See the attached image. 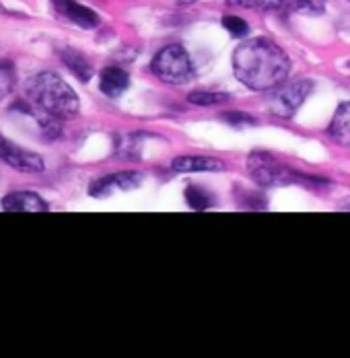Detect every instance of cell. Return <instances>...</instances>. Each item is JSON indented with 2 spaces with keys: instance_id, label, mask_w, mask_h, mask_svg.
Listing matches in <instances>:
<instances>
[{
  "instance_id": "obj_1",
  "label": "cell",
  "mask_w": 350,
  "mask_h": 358,
  "mask_svg": "<svg viewBox=\"0 0 350 358\" xmlns=\"http://www.w3.org/2000/svg\"><path fill=\"white\" fill-rule=\"evenodd\" d=\"M233 71L245 87L272 91L286 80L290 62L284 50L268 37L245 39L233 54Z\"/></svg>"
},
{
  "instance_id": "obj_2",
  "label": "cell",
  "mask_w": 350,
  "mask_h": 358,
  "mask_svg": "<svg viewBox=\"0 0 350 358\" xmlns=\"http://www.w3.org/2000/svg\"><path fill=\"white\" fill-rule=\"evenodd\" d=\"M25 95L35 108L52 120H70L80 108V99L74 89L52 71L34 74L25 85Z\"/></svg>"
},
{
  "instance_id": "obj_3",
  "label": "cell",
  "mask_w": 350,
  "mask_h": 358,
  "mask_svg": "<svg viewBox=\"0 0 350 358\" xmlns=\"http://www.w3.org/2000/svg\"><path fill=\"white\" fill-rule=\"evenodd\" d=\"M249 169H251V178L255 183H260L262 187H270V185H286V183H328L326 179L309 178V176H301L295 173L293 169H286L279 165L270 155L266 152H255L249 157Z\"/></svg>"
},
{
  "instance_id": "obj_4",
  "label": "cell",
  "mask_w": 350,
  "mask_h": 358,
  "mask_svg": "<svg viewBox=\"0 0 350 358\" xmlns=\"http://www.w3.org/2000/svg\"><path fill=\"white\" fill-rule=\"evenodd\" d=\"M150 71L163 83L183 85L192 78V62L181 45H167L155 56Z\"/></svg>"
},
{
  "instance_id": "obj_5",
  "label": "cell",
  "mask_w": 350,
  "mask_h": 358,
  "mask_svg": "<svg viewBox=\"0 0 350 358\" xmlns=\"http://www.w3.org/2000/svg\"><path fill=\"white\" fill-rule=\"evenodd\" d=\"M314 89V83L312 80H295V83H288L280 89L279 93L274 95L272 99V113L276 117H282V120H288L297 113V109L301 108L307 99V95L312 93Z\"/></svg>"
},
{
  "instance_id": "obj_6",
  "label": "cell",
  "mask_w": 350,
  "mask_h": 358,
  "mask_svg": "<svg viewBox=\"0 0 350 358\" xmlns=\"http://www.w3.org/2000/svg\"><path fill=\"white\" fill-rule=\"evenodd\" d=\"M0 161L21 173H41L46 169V163L37 152L10 143L4 136H0Z\"/></svg>"
},
{
  "instance_id": "obj_7",
  "label": "cell",
  "mask_w": 350,
  "mask_h": 358,
  "mask_svg": "<svg viewBox=\"0 0 350 358\" xmlns=\"http://www.w3.org/2000/svg\"><path fill=\"white\" fill-rule=\"evenodd\" d=\"M142 183V176L139 171H120V173H109L104 178L95 179L91 183L89 194L95 198H107L115 192H130L134 187H139Z\"/></svg>"
},
{
  "instance_id": "obj_8",
  "label": "cell",
  "mask_w": 350,
  "mask_h": 358,
  "mask_svg": "<svg viewBox=\"0 0 350 358\" xmlns=\"http://www.w3.org/2000/svg\"><path fill=\"white\" fill-rule=\"evenodd\" d=\"M52 4L58 15H62L64 19H69L70 23H74L80 29H95L102 23L95 10H91L89 6L76 0H52Z\"/></svg>"
},
{
  "instance_id": "obj_9",
  "label": "cell",
  "mask_w": 350,
  "mask_h": 358,
  "mask_svg": "<svg viewBox=\"0 0 350 358\" xmlns=\"http://www.w3.org/2000/svg\"><path fill=\"white\" fill-rule=\"evenodd\" d=\"M2 210L6 213H46L48 204L34 192H13L2 198Z\"/></svg>"
},
{
  "instance_id": "obj_10",
  "label": "cell",
  "mask_w": 350,
  "mask_h": 358,
  "mask_svg": "<svg viewBox=\"0 0 350 358\" xmlns=\"http://www.w3.org/2000/svg\"><path fill=\"white\" fill-rule=\"evenodd\" d=\"M177 173H212V171H225V163L214 157H198V155H186L177 157L172 163Z\"/></svg>"
},
{
  "instance_id": "obj_11",
  "label": "cell",
  "mask_w": 350,
  "mask_h": 358,
  "mask_svg": "<svg viewBox=\"0 0 350 358\" xmlns=\"http://www.w3.org/2000/svg\"><path fill=\"white\" fill-rule=\"evenodd\" d=\"M128 85H130L128 72L118 69V66H107L99 74V89H102L104 95L111 97V99L124 95L126 89H128Z\"/></svg>"
},
{
  "instance_id": "obj_12",
  "label": "cell",
  "mask_w": 350,
  "mask_h": 358,
  "mask_svg": "<svg viewBox=\"0 0 350 358\" xmlns=\"http://www.w3.org/2000/svg\"><path fill=\"white\" fill-rule=\"evenodd\" d=\"M328 132L334 138V143L350 148V103H342L336 109Z\"/></svg>"
},
{
  "instance_id": "obj_13",
  "label": "cell",
  "mask_w": 350,
  "mask_h": 358,
  "mask_svg": "<svg viewBox=\"0 0 350 358\" xmlns=\"http://www.w3.org/2000/svg\"><path fill=\"white\" fill-rule=\"evenodd\" d=\"M60 56H62V62L69 66V71L78 78V80H83V83H87L91 76H93V66H91V62L80 54V52H76V50H62L60 52Z\"/></svg>"
},
{
  "instance_id": "obj_14",
  "label": "cell",
  "mask_w": 350,
  "mask_h": 358,
  "mask_svg": "<svg viewBox=\"0 0 350 358\" xmlns=\"http://www.w3.org/2000/svg\"><path fill=\"white\" fill-rule=\"evenodd\" d=\"M231 99L229 93H220V91H194L188 95V101L192 106H200V108H212V106H220L227 103Z\"/></svg>"
},
{
  "instance_id": "obj_15",
  "label": "cell",
  "mask_w": 350,
  "mask_h": 358,
  "mask_svg": "<svg viewBox=\"0 0 350 358\" xmlns=\"http://www.w3.org/2000/svg\"><path fill=\"white\" fill-rule=\"evenodd\" d=\"M186 200L190 204L192 210H206L214 204V198L210 196L204 187H198V185H190L186 189Z\"/></svg>"
},
{
  "instance_id": "obj_16",
  "label": "cell",
  "mask_w": 350,
  "mask_h": 358,
  "mask_svg": "<svg viewBox=\"0 0 350 358\" xmlns=\"http://www.w3.org/2000/svg\"><path fill=\"white\" fill-rule=\"evenodd\" d=\"M223 25H225V29L231 34L233 37H245L249 34V25L245 23L241 17H235V15H227L225 19H223Z\"/></svg>"
},
{
  "instance_id": "obj_17",
  "label": "cell",
  "mask_w": 350,
  "mask_h": 358,
  "mask_svg": "<svg viewBox=\"0 0 350 358\" xmlns=\"http://www.w3.org/2000/svg\"><path fill=\"white\" fill-rule=\"evenodd\" d=\"M229 4L239 6V8L260 10V8H279L284 4V0H229Z\"/></svg>"
},
{
  "instance_id": "obj_18",
  "label": "cell",
  "mask_w": 350,
  "mask_h": 358,
  "mask_svg": "<svg viewBox=\"0 0 350 358\" xmlns=\"http://www.w3.org/2000/svg\"><path fill=\"white\" fill-rule=\"evenodd\" d=\"M326 0H295V8L299 13H307V15H319L323 13Z\"/></svg>"
},
{
  "instance_id": "obj_19",
  "label": "cell",
  "mask_w": 350,
  "mask_h": 358,
  "mask_svg": "<svg viewBox=\"0 0 350 358\" xmlns=\"http://www.w3.org/2000/svg\"><path fill=\"white\" fill-rule=\"evenodd\" d=\"M223 120H227V124L231 126H253L255 120L247 113H241V111H227L223 113Z\"/></svg>"
},
{
  "instance_id": "obj_20",
  "label": "cell",
  "mask_w": 350,
  "mask_h": 358,
  "mask_svg": "<svg viewBox=\"0 0 350 358\" xmlns=\"http://www.w3.org/2000/svg\"><path fill=\"white\" fill-rule=\"evenodd\" d=\"M181 4H192V2H196V0H179Z\"/></svg>"
},
{
  "instance_id": "obj_21",
  "label": "cell",
  "mask_w": 350,
  "mask_h": 358,
  "mask_svg": "<svg viewBox=\"0 0 350 358\" xmlns=\"http://www.w3.org/2000/svg\"><path fill=\"white\" fill-rule=\"evenodd\" d=\"M349 66H350V64H349Z\"/></svg>"
}]
</instances>
